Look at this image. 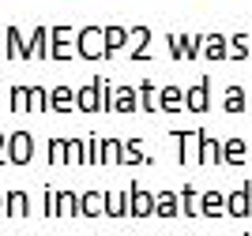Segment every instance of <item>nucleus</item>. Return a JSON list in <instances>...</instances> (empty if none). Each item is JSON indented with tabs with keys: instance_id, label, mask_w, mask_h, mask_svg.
Instances as JSON below:
<instances>
[{
	"instance_id": "1",
	"label": "nucleus",
	"mask_w": 252,
	"mask_h": 236,
	"mask_svg": "<svg viewBox=\"0 0 252 236\" xmlns=\"http://www.w3.org/2000/svg\"><path fill=\"white\" fill-rule=\"evenodd\" d=\"M27 150H31V139H27V135H15V139H11V161H27Z\"/></svg>"
},
{
	"instance_id": "2",
	"label": "nucleus",
	"mask_w": 252,
	"mask_h": 236,
	"mask_svg": "<svg viewBox=\"0 0 252 236\" xmlns=\"http://www.w3.org/2000/svg\"><path fill=\"white\" fill-rule=\"evenodd\" d=\"M132 206H136V210H151V199L147 195H136V199H132Z\"/></svg>"
},
{
	"instance_id": "3",
	"label": "nucleus",
	"mask_w": 252,
	"mask_h": 236,
	"mask_svg": "<svg viewBox=\"0 0 252 236\" xmlns=\"http://www.w3.org/2000/svg\"><path fill=\"white\" fill-rule=\"evenodd\" d=\"M11 210H19V214H23V210H27V199H23V195H11Z\"/></svg>"
},
{
	"instance_id": "4",
	"label": "nucleus",
	"mask_w": 252,
	"mask_h": 236,
	"mask_svg": "<svg viewBox=\"0 0 252 236\" xmlns=\"http://www.w3.org/2000/svg\"><path fill=\"white\" fill-rule=\"evenodd\" d=\"M192 105H196V109H203V105H207V102H203V90H192Z\"/></svg>"
}]
</instances>
